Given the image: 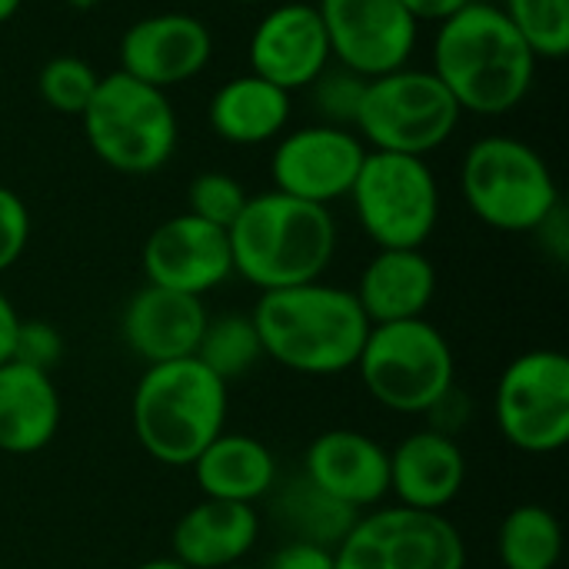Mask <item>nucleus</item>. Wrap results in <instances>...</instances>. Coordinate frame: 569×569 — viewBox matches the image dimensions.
Instances as JSON below:
<instances>
[{"label":"nucleus","mask_w":569,"mask_h":569,"mask_svg":"<svg viewBox=\"0 0 569 569\" xmlns=\"http://www.w3.org/2000/svg\"><path fill=\"white\" fill-rule=\"evenodd\" d=\"M540 60L513 30L500 3L470 0L437 23L430 70L457 107L473 117H507L533 90Z\"/></svg>","instance_id":"obj_1"},{"label":"nucleus","mask_w":569,"mask_h":569,"mask_svg":"<svg viewBox=\"0 0 569 569\" xmlns=\"http://www.w3.org/2000/svg\"><path fill=\"white\" fill-rule=\"evenodd\" d=\"M263 357L307 377H337L357 367L370 333L353 290L323 280L267 290L250 313Z\"/></svg>","instance_id":"obj_2"},{"label":"nucleus","mask_w":569,"mask_h":569,"mask_svg":"<svg viewBox=\"0 0 569 569\" xmlns=\"http://www.w3.org/2000/svg\"><path fill=\"white\" fill-rule=\"evenodd\" d=\"M233 273L260 293L313 283L337 253V220L330 207H317L280 190L253 193L227 230Z\"/></svg>","instance_id":"obj_3"},{"label":"nucleus","mask_w":569,"mask_h":569,"mask_svg":"<svg viewBox=\"0 0 569 569\" xmlns=\"http://www.w3.org/2000/svg\"><path fill=\"white\" fill-rule=\"evenodd\" d=\"M137 443L167 467H190L227 423V383L197 357L153 363L133 390Z\"/></svg>","instance_id":"obj_4"},{"label":"nucleus","mask_w":569,"mask_h":569,"mask_svg":"<svg viewBox=\"0 0 569 569\" xmlns=\"http://www.w3.org/2000/svg\"><path fill=\"white\" fill-rule=\"evenodd\" d=\"M80 123L93 157L123 177L163 170L180 143V120L170 97L123 70L100 73Z\"/></svg>","instance_id":"obj_5"},{"label":"nucleus","mask_w":569,"mask_h":569,"mask_svg":"<svg viewBox=\"0 0 569 569\" xmlns=\"http://www.w3.org/2000/svg\"><path fill=\"white\" fill-rule=\"evenodd\" d=\"M460 190L470 213L500 233H533L560 207V187L547 157L510 133H487L467 147Z\"/></svg>","instance_id":"obj_6"},{"label":"nucleus","mask_w":569,"mask_h":569,"mask_svg":"<svg viewBox=\"0 0 569 569\" xmlns=\"http://www.w3.org/2000/svg\"><path fill=\"white\" fill-rule=\"evenodd\" d=\"M463 110L433 70L400 67L367 80L353 133L367 150L430 157L460 130Z\"/></svg>","instance_id":"obj_7"},{"label":"nucleus","mask_w":569,"mask_h":569,"mask_svg":"<svg viewBox=\"0 0 569 569\" xmlns=\"http://www.w3.org/2000/svg\"><path fill=\"white\" fill-rule=\"evenodd\" d=\"M347 200L380 250H423L440 223V183L427 157L367 150Z\"/></svg>","instance_id":"obj_8"},{"label":"nucleus","mask_w":569,"mask_h":569,"mask_svg":"<svg viewBox=\"0 0 569 569\" xmlns=\"http://www.w3.org/2000/svg\"><path fill=\"white\" fill-rule=\"evenodd\" d=\"M357 370L370 397L393 413H427L453 390L457 373L447 337L423 317L370 327Z\"/></svg>","instance_id":"obj_9"},{"label":"nucleus","mask_w":569,"mask_h":569,"mask_svg":"<svg viewBox=\"0 0 569 569\" xmlns=\"http://www.w3.org/2000/svg\"><path fill=\"white\" fill-rule=\"evenodd\" d=\"M337 569H463L467 547L460 530L410 507H383L357 517L333 550Z\"/></svg>","instance_id":"obj_10"},{"label":"nucleus","mask_w":569,"mask_h":569,"mask_svg":"<svg viewBox=\"0 0 569 569\" xmlns=\"http://www.w3.org/2000/svg\"><path fill=\"white\" fill-rule=\"evenodd\" d=\"M497 427L523 453H557L569 443V360L560 350L520 353L497 383Z\"/></svg>","instance_id":"obj_11"},{"label":"nucleus","mask_w":569,"mask_h":569,"mask_svg":"<svg viewBox=\"0 0 569 569\" xmlns=\"http://www.w3.org/2000/svg\"><path fill=\"white\" fill-rule=\"evenodd\" d=\"M363 157L367 143L350 127H333L320 120L307 127H287L273 140L270 180L273 190L287 197L330 207L350 197Z\"/></svg>","instance_id":"obj_12"},{"label":"nucleus","mask_w":569,"mask_h":569,"mask_svg":"<svg viewBox=\"0 0 569 569\" xmlns=\"http://www.w3.org/2000/svg\"><path fill=\"white\" fill-rule=\"evenodd\" d=\"M333 63L363 80L410 67L420 43V23L400 0H313Z\"/></svg>","instance_id":"obj_13"},{"label":"nucleus","mask_w":569,"mask_h":569,"mask_svg":"<svg viewBox=\"0 0 569 569\" xmlns=\"http://www.w3.org/2000/svg\"><path fill=\"white\" fill-rule=\"evenodd\" d=\"M213 30L203 17L187 10H160L123 30L117 70L167 93L200 77L213 60Z\"/></svg>","instance_id":"obj_14"},{"label":"nucleus","mask_w":569,"mask_h":569,"mask_svg":"<svg viewBox=\"0 0 569 569\" xmlns=\"http://www.w3.org/2000/svg\"><path fill=\"white\" fill-rule=\"evenodd\" d=\"M247 60L250 73L270 80L273 87L287 93L307 90L333 63L317 7L303 0L273 3L250 30Z\"/></svg>","instance_id":"obj_15"},{"label":"nucleus","mask_w":569,"mask_h":569,"mask_svg":"<svg viewBox=\"0 0 569 569\" xmlns=\"http://www.w3.org/2000/svg\"><path fill=\"white\" fill-rule=\"evenodd\" d=\"M143 273L153 287L203 300L233 273L227 230L187 210L163 220L143 243Z\"/></svg>","instance_id":"obj_16"},{"label":"nucleus","mask_w":569,"mask_h":569,"mask_svg":"<svg viewBox=\"0 0 569 569\" xmlns=\"http://www.w3.org/2000/svg\"><path fill=\"white\" fill-rule=\"evenodd\" d=\"M207 320L210 317L200 297L147 283L127 300L120 333L127 350L140 357L147 367H153L193 357L207 330Z\"/></svg>","instance_id":"obj_17"},{"label":"nucleus","mask_w":569,"mask_h":569,"mask_svg":"<svg viewBox=\"0 0 569 569\" xmlns=\"http://www.w3.org/2000/svg\"><path fill=\"white\" fill-rule=\"evenodd\" d=\"M303 477L360 513L390 493V453L360 430H327L307 447Z\"/></svg>","instance_id":"obj_18"},{"label":"nucleus","mask_w":569,"mask_h":569,"mask_svg":"<svg viewBox=\"0 0 569 569\" xmlns=\"http://www.w3.org/2000/svg\"><path fill=\"white\" fill-rule=\"evenodd\" d=\"M467 483V453L463 447L440 433L420 430L410 433L390 453V493L400 507L443 513Z\"/></svg>","instance_id":"obj_19"},{"label":"nucleus","mask_w":569,"mask_h":569,"mask_svg":"<svg viewBox=\"0 0 569 569\" xmlns=\"http://www.w3.org/2000/svg\"><path fill=\"white\" fill-rule=\"evenodd\" d=\"M353 297L370 327L417 320L437 297V267L423 250H377Z\"/></svg>","instance_id":"obj_20"},{"label":"nucleus","mask_w":569,"mask_h":569,"mask_svg":"<svg viewBox=\"0 0 569 569\" xmlns=\"http://www.w3.org/2000/svg\"><path fill=\"white\" fill-rule=\"evenodd\" d=\"M293 117V93L273 87L257 73L223 80L207 103V127L217 140L233 147L273 143Z\"/></svg>","instance_id":"obj_21"},{"label":"nucleus","mask_w":569,"mask_h":569,"mask_svg":"<svg viewBox=\"0 0 569 569\" xmlns=\"http://www.w3.org/2000/svg\"><path fill=\"white\" fill-rule=\"evenodd\" d=\"M60 393L50 373L20 360L0 363V453H40L60 430Z\"/></svg>","instance_id":"obj_22"},{"label":"nucleus","mask_w":569,"mask_h":569,"mask_svg":"<svg viewBox=\"0 0 569 569\" xmlns=\"http://www.w3.org/2000/svg\"><path fill=\"white\" fill-rule=\"evenodd\" d=\"M260 537V517L247 503L203 500L173 527V560L187 569L237 567Z\"/></svg>","instance_id":"obj_23"},{"label":"nucleus","mask_w":569,"mask_h":569,"mask_svg":"<svg viewBox=\"0 0 569 569\" xmlns=\"http://www.w3.org/2000/svg\"><path fill=\"white\" fill-rule=\"evenodd\" d=\"M197 487L203 490V500H223V503H247L270 497L277 487V460L273 453L247 433H220L193 463Z\"/></svg>","instance_id":"obj_24"},{"label":"nucleus","mask_w":569,"mask_h":569,"mask_svg":"<svg viewBox=\"0 0 569 569\" xmlns=\"http://www.w3.org/2000/svg\"><path fill=\"white\" fill-rule=\"evenodd\" d=\"M273 513L283 523V530L290 533V540L317 543L327 550H337L340 540L350 533V527L360 517L347 503H340V500L327 497L320 487H313L303 473L280 487V493L273 500Z\"/></svg>","instance_id":"obj_25"},{"label":"nucleus","mask_w":569,"mask_h":569,"mask_svg":"<svg viewBox=\"0 0 569 569\" xmlns=\"http://www.w3.org/2000/svg\"><path fill=\"white\" fill-rule=\"evenodd\" d=\"M497 550L503 569H557L563 553L560 520L540 503H523L503 517Z\"/></svg>","instance_id":"obj_26"},{"label":"nucleus","mask_w":569,"mask_h":569,"mask_svg":"<svg viewBox=\"0 0 569 569\" xmlns=\"http://www.w3.org/2000/svg\"><path fill=\"white\" fill-rule=\"evenodd\" d=\"M210 373H217L223 383L243 377L253 370L263 357L257 327L243 313H223L217 320H207V330L200 337V347L193 353Z\"/></svg>","instance_id":"obj_27"},{"label":"nucleus","mask_w":569,"mask_h":569,"mask_svg":"<svg viewBox=\"0 0 569 569\" xmlns=\"http://www.w3.org/2000/svg\"><path fill=\"white\" fill-rule=\"evenodd\" d=\"M500 10L537 60H563L569 53V0H500Z\"/></svg>","instance_id":"obj_28"},{"label":"nucleus","mask_w":569,"mask_h":569,"mask_svg":"<svg viewBox=\"0 0 569 569\" xmlns=\"http://www.w3.org/2000/svg\"><path fill=\"white\" fill-rule=\"evenodd\" d=\"M100 83V73L93 63H87L77 53H57L50 57L37 73V93L40 100L63 117H80Z\"/></svg>","instance_id":"obj_29"},{"label":"nucleus","mask_w":569,"mask_h":569,"mask_svg":"<svg viewBox=\"0 0 569 569\" xmlns=\"http://www.w3.org/2000/svg\"><path fill=\"white\" fill-rule=\"evenodd\" d=\"M247 200H250L247 187L233 173H223V170H203L187 187V213L220 230H230V223L240 217Z\"/></svg>","instance_id":"obj_30"},{"label":"nucleus","mask_w":569,"mask_h":569,"mask_svg":"<svg viewBox=\"0 0 569 569\" xmlns=\"http://www.w3.org/2000/svg\"><path fill=\"white\" fill-rule=\"evenodd\" d=\"M363 87L367 80L357 77L353 70L330 63L307 90H310V107L317 113L320 123H333V127H350L357 120L360 100H363Z\"/></svg>","instance_id":"obj_31"},{"label":"nucleus","mask_w":569,"mask_h":569,"mask_svg":"<svg viewBox=\"0 0 569 569\" xmlns=\"http://www.w3.org/2000/svg\"><path fill=\"white\" fill-rule=\"evenodd\" d=\"M63 357V337L53 323L43 320H20L17 327V340H13V357L27 367H37L43 373H50Z\"/></svg>","instance_id":"obj_32"},{"label":"nucleus","mask_w":569,"mask_h":569,"mask_svg":"<svg viewBox=\"0 0 569 569\" xmlns=\"http://www.w3.org/2000/svg\"><path fill=\"white\" fill-rule=\"evenodd\" d=\"M30 243V210L17 190L0 183V273L10 270Z\"/></svg>","instance_id":"obj_33"},{"label":"nucleus","mask_w":569,"mask_h":569,"mask_svg":"<svg viewBox=\"0 0 569 569\" xmlns=\"http://www.w3.org/2000/svg\"><path fill=\"white\" fill-rule=\"evenodd\" d=\"M263 569H337V563H333V550L303 543V540H290L267 560Z\"/></svg>","instance_id":"obj_34"},{"label":"nucleus","mask_w":569,"mask_h":569,"mask_svg":"<svg viewBox=\"0 0 569 569\" xmlns=\"http://www.w3.org/2000/svg\"><path fill=\"white\" fill-rule=\"evenodd\" d=\"M533 233L543 240V247H547V250H550V253H553L560 263L567 260L569 227H567V210H563V203H560V207H557V210H553V213H550V217H547V220H543V223L533 230Z\"/></svg>","instance_id":"obj_35"},{"label":"nucleus","mask_w":569,"mask_h":569,"mask_svg":"<svg viewBox=\"0 0 569 569\" xmlns=\"http://www.w3.org/2000/svg\"><path fill=\"white\" fill-rule=\"evenodd\" d=\"M470 0H400V7L417 20V23H443L447 17H453L460 7H467Z\"/></svg>","instance_id":"obj_36"},{"label":"nucleus","mask_w":569,"mask_h":569,"mask_svg":"<svg viewBox=\"0 0 569 569\" xmlns=\"http://www.w3.org/2000/svg\"><path fill=\"white\" fill-rule=\"evenodd\" d=\"M17 327H20V317L10 303V297L0 290V363H7L13 357V340H17Z\"/></svg>","instance_id":"obj_37"},{"label":"nucleus","mask_w":569,"mask_h":569,"mask_svg":"<svg viewBox=\"0 0 569 569\" xmlns=\"http://www.w3.org/2000/svg\"><path fill=\"white\" fill-rule=\"evenodd\" d=\"M133 569H187L180 560H173V557H160V560H147V563H140V567Z\"/></svg>","instance_id":"obj_38"},{"label":"nucleus","mask_w":569,"mask_h":569,"mask_svg":"<svg viewBox=\"0 0 569 569\" xmlns=\"http://www.w3.org/2000/svg\"><path fill=\"white\" fill-rule=\"evenodd\" d=\"M20 3H23V0H0V23L13 20L17 10H20Z\"/></svg>","instance_id":"obj_39"},{"label":"nucleus","mask_w":569,"mask_h":569,"mask_svg":"<svg viewBox=\"0 0 569 569\" xmlns=\"http://www.w3.org/2000/svg\"><path fill=\"white\" fill-rule=\"evenodd\" d=\"M67 7H73V10H93V7H100L103 0H63Z\"/></svg>","instance_id":"obj_40"},{"label":"nucleus","mask_w":569,"mask_h":569,"mask_svg":"<svg viewBox=\"0 0 569 569\" xmlns=\"http://www.w3.org/2000/svg\"><path fill=\"white\" fill-rule=\"evenodd\" d=\"M223 3H237V7H250V3H267V0H223Z\"/></svg>","instance_id":"obj_41"},{"label":"nucleus","mask_w":569,"mask_h":569,"mask_svg":"<svg viewBox=\"0 0 569 569\" xmlns=\"http://www.w3.org/2000/svg\"><path fill=\"white\" fill-rule=\"evenodd\" d=\"M227 569H247V567H240V563H237V567H227Z\"/></svg>","instance_id":"obj_42"}]
</instances>
